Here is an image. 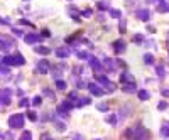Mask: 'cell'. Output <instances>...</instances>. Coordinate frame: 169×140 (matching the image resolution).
<instances>
[{
  "instance_id": "8fae6325",
  "label": "cell",
  "mask_w": 169,
  "mask_h": 140,
  "mask_svg": "<svg viewBox=\"0 0 169 140\" xmlns=\"http://www.w3.org/2000/svg\"><path fill=\"white\" fill-rule=\"evenodd\" d=\"M120 81L123 84H135V78L130 73H122L120 74Z\"/></svg>"
},
{
  "instance_id": "d6986e66",
  "label": "cell",
  "mask_w": 169,
  "mask_h": 140,
  "mask_svg": "<svg viewBox=\"0 0 169 140\" xmlns=\"http://www.w3.org/2000/svg\"><path fill=\"white\" fill-rule=\"evenodd\" d=\"M103 66L105 67H108V69H115V62H113V59H110V57H105L103 59Z\"/></svg>"
},
{
  "instance_id": "3957f363",
  "label": "cell",
  "mask_w": 169,
  "mask_h": 140,
  "mask_svg": "<svg viewBox=\"0 0 169 140\" xmlns=\"http://www.w3.org/2000/svg\"><path fill=\"white\" fill-rule=\"evenodd\" d=\"M9 125H10V128H22L24 127V115L21 113H15L12 115L10 118H9Z\"/></svg>"
},
{
  "instance_id": "d6a6232c",
  "label": "cell",
  "mask_w": 169,
  "mask_h": 140,
  "mask_svg": "<svg viewBox=\"0 0 169 140\" xmlns=\"http://www.w3.org/2000/svg\"><path fill=\"white\" fill-rule=\"evenodd\" d=\"M56 88H58V89H64V88H66V83H64L63 79H59V81H56Z\"/></svg>"
},
{
  "instance_id": "4fadbf2b",
  "label": "cell",
  "mask_w": 169,
  "mask_h": 140,
  "mask_svg": "<svg viewBox=\"0 0 169 140\" xmlns=\"http://www.w3.org/2000/svg\"><path fill=\"white\" fill-rule=\"evenodd\" d=\"M54 54H56L58 57H61V59H64V57H68L69 54H71V51L68 49V46L66 47H58V49L54 51Z\"/></svg>"
},
{
  "instance_id": "5bb4252c",
  "label": "cell",
  "mask_w": 169,
  "mask_h": 140,
  "mask_svg": "<svg viewBox=\"0 0 169 140\" xmlns=\"http://www.w3.org/2000/svg\"><path fill=\"white\" fill-rule=\"evenodd\" d=\"M125 42L123 41H115L113 42V51L117 52V54H122V52H125Z\"/></svg>"
},
{
  "instance_id": "7a4b0ae2",
  "label": "cell",
  "mask_w": 169,
  "mask_h": 140,
  "mask_svg": "<svg viewBox=\"0 0 169 140\" xmlns=\"http://www.w3.org/2000/svg\"><path fill=\"white\" fill-rule=\"evenodd\" d=\"M26 59L22 54H15V56H4L2 57V66H24Z\"/></svg>"
},
{
  "instance_id": "e0dca14e",
  "label": "cell",
  "mask_w": 169,
  "mask_h": 140,
  "mask_svg": "<svg viewBox=\"0 0 169 140\" xmlns=\"http://www.w3.org/2000/svg\"><path fill=\"white\" fill-rule=\"evenodd\" d=\"M34 51H36L37 54H44V56H46V54L51 52V49H49V47H44V46H36L34 47Z\"/></svg>"
},
{
  "instance_id": "83f0119b",
  "label": "cell",
  "mask_w": 169,
  "mask_h": 140,
  "mask_svg": "<svg viewBox=\"0 0 169 140\" xmlns=\"http://www.w3.org/2000/svg\"><path fill=\"white\" fill-rule=\"evenodd\" d=\"M76 54H78L79 59H91V56H90V54H88L86 51H78Z\"/></svg>"
},
{
  "instance_id": "9a60e30c",
  "label": "cell",
  "mask_w": 169,
  "mask_h": 140,
  "mask_svg": "<svg viewBox=\"0 0 169 140\" xmlns=\"http://www.w3.org/2000/svg\"><path fill=\"white\" fill-rule=\"evenodd\" d=\"M137 96H139V100H140V101H147V100L151 98V93H149L147 89H139V91H137Z\"/></svg>"
},
{
  "instance_id": "f6af8a7d",
  "label": "cell",
  "mask_w": 169,
  "mask_h": 140,
  "mask_svg": "<svg viewBox=\"0 0 169 140\" xmlns=\"http://www.w3.org/2000/svg\"><path fill=\"white\" fill-rule=\"evenodd\" d=\"M161 93H162V96H168V98H169V88H164Z\"/></svg>"
},
{
  "instance_id": "e575fe53",
  "label": "cell",
  "mask_w": 169,
  "mask_h": 140,
  "mask_svg": "<svg viewBox=\"0 0 169 140\" xmlns=\"http://www.w3.org/2000/svg\"><path fill=\"white\" fill-rule=\"evenodd\" d=\"M96 108L100 110V111H108V105H107V103H100Z\"/></svg>"
},
{
  "instance_id": "d4e9b609",
  "label": "cell",
  "mask_w": 169,
  "mask_h": 140,
  "mask_svg": "<svg viewBox=\"0 0 169 140\" xmlns=\"http://www.w3.org/2000/svg\"><path fill=\"white\" fill-rule=\"evenodd\" d=\"M118 29H120V32H122V34H123V32L127 31V21L123 19V17L120 19V24H118Z\"/></svg>"
},
{
  "instance_id": "44dd1931",
  "label": "cell",
  "mask_w": 169,
  "mask_h": 140,
  "mask_svg": "<svg viewBox=\"0 0 169 140\" xmlns=\"http://www.w3.org/2000/svg\"><path fill=\"white\" fill-rule=\"evenodd\" d=\"M110 7V0H101V2H98V9L100 10H107Z\"/></svg>"
},
{
  "instance_id": "9c48e42d",
  "label": "cell",
  "mask_w": 169,
  "mask_h": 140,
  "mask_svg": "<svg viewBox=\"0 0 169 140\" xmlns=\"http://www.w3.org/2000/svg\"><path fill=\"white\" fill-rule=\"evenodd\" d=\"M88 89H90V93L95 95V96H103V93H105V91H103L96 83H90L88 84Z\"/></svg>"
},
{
  "instance_id": "b9f144b4",
  "label": "cell",
  "mask_w": 169,
  "mask_h": 140,
  "mask_svg": "<svg viewBox=\"0 0 169 140\" xmlns=\"http://www.w3.org/2000/svg\"><path fill=\"white\" fill-rule=\"evenodd\" d=\"M144 41V37L140 36V34H137V36H134V42H142Z\"/></svg>"
},
{
  "instance_id": "7c38bea8",
  "label": "cell",
  "mask_w": 169,
  "mask_h": 140,
  "mask_svg": "<svg viewBox=\"0 0 169 140\" xmlns=\"http://www.w3.org/2000/svg\"><path fill=\"white\" fill-rule=\"evenodd\" d=\"M90 66H91V69H93V71H96V73H101V71H103L101 62L98 61L96 57H93V56H91V59H90Z\"/></svg>"
},
{
  "instance_id": "836d02e7",
  "label": "cell",
  "mask_w": 169,
  "mask_h": 140,
  "mask_svg": "<svg viewBox=\"0 0 169 140\" xmlns=\"http://www.w3.org/2000/svg\"><path fill=\"white\" fill-rule=\"evenodd\" d=\"M112 17H113V19H120V17H122V12L113 9V10H112Z\"/></svg>"
},
{
  "instance_id": "ba28073f",
  "label": "cell",
  "mask_w": 169,
  "mask_h": 140,
  "mask_svg": "<svg viewBox=\"0 0 169 140\" xmlns=\"http://www.w3.org/2000/svg\"><path fill=\"white\" fill-rule=\"evenodd\" d=\"M36 69H37V73H39V74H46V73H48V69H49L48 61H46V59H41V61L37 62Z\"/></svg>"
},
{
  "instance_id": "30bf717a",
  "label": "cell",
  "mask_w": 169,
  "mask_h": 140,
  "mask_svg": "<svg viewBox=\"0 0 169 140\" xmlns=\"http://www.w3.org/2000/svg\"><path fill=\"white\" fill-rule=\"evenodd\" d=\"M135 15H137V19H140L142 22H147L149 19H151V15H152V14H151V10H149V9H142V10H137V14H135Z\"/></svg>"
},
{
  "instance_id": "4dcf8cb0",
  "label": "cell",
  "mask_w": 169,
  "mask_h": 140,
  "mask_svg": "<svg viewBox=\"0 0 169 140\" xmlns=\"http://www.w3.org/2000/svg\"><path fill=\"white\" fill-rule=\"evenodd\" d=\"M19 140H32V133L31 132H22V135H21Z\"/></svg>"
},
{
  "instance_id": "7402d4cb",
  "label": "cell",
  "mask_w": 169,
  "mask_h": 140,
  "mask_svg": "<svg viewBox=\"0 0 169 140\" xmlns=\"http://www.w3.org/2000/svg\"><path fill=\"white\" fill-rule=\"evenodd\" d=\"M161 135L169 139V123H162V127H161Z\"/></svg>"
},
{
  "instance_id": "ffe728a7",
  "label": "cell",
  "mask_w": 169,
  "mask_h": 140,
  "mask_svg": "<svg viewBox=\"0 0 169 140\" xmlns=\"http://www.w3.org/2000/svg\"><path fill=\"white\" fill-rule=\"evenodd\" d=\"M157 10H159V12H162V14H166V12H169V4H168V2H164V0H162V2H161V4H159V5H157Z\"/></svg>"
},
{
  "instance_id": "4316f807",
  "label": "cell",
  "mask_w": 169,
  "mask_h": 140,
  "mask_svg": "<svg viewBox=\"0 0 169 140\" xmlns=\"http://www.w3.org/2000/svg\"><path fill=\"white\" fill-rule=\"evenodd\" d=\"M144 62L145 64H154V56L152 54H144Z\"/></svg>"
},
{
  "instance_id": "74e56055",
  "label": "cell",
  "mask_w": 169,
  "mask_h": 140,
  "mask_svg": "<svg viewBox=\"0 0 169 140\" xmlns=\"http://www.w3.org/2000/svg\"><path fill=\"white\" fill-rule=\"evenodd\" d=\"M19 105H21L22 108H26L27 105H29V100H27V98H22L21 101H19Z\"/></svg>"
},
{
  "instance_id": "7dc6e473",
  "label": "cell",
  "mask_w": 169,
  "mask_h": 140,
  "mask_svg": "<svg viewBox=\"0 0 169 140\" xmlns=\"http://www.w3.org/2000/svg\"><path fill=\"white\" fill-rule=\"evenodd\" d=\"M44 95H48V96H51V98L54 100V95L51 93V91H49V89H44Z\"/></svg>"
},
{
  "instance_id": "7bdbcfd3",
  "label": "cell",
  "mask_w": 169,
  "mask_h": 140,
  "mask_svg": "<svg viewBox=\"0 0 169 140\" xmlns=\"http://www.w3.org/2000/svg\"><path fill=\"white\" fill-rule=\"evenodd\" d=\"M83 17H91V10H90V9H86V10L83 12Z\"/></svg>"
},
{
  "instance_id": "cb8c5ba5",
  "label": "cell",
  "mask_w": 169,
  "mask_h": 140,
  "mask_svg": "<svg viewBox=\"0 0 169 140\" xmlns=\"http://www.w3.org/2000/svg\"><path fill=\"white\" fill-rule=\"evenodd\" d=\"M156 73H157L159 78H164V76H166V69H164V66H156Z\"/></svg>"
},
{
  "instance_id": "ac0fdd59",
  "label": "cell",
  "mask_w": 169,
  "mask_h": 140,
  "mask_svg": "<svg viewBox=\"0 0 169 140\" xmlns=\"http://www.w3.org/2000/svg\"><path fill=\"white\" fill-rule=\"evenodd\" d=\"M88 103H90V98H78L76 101H73V105L78 106V108L79 106H84V105H88Z\"/></svg>"
},
{
  "instance_id": "bcb514c9",
  "label": "cell",
  "mask_w": 169,
  "mask_h": 140,
  "mask_svg": "<svg viewBox=\"0 0 169 140\" xmlns=\"http://www.w3.org/2000/svg\"><path fill=\"white\" fill-rule=\"evenodd\" d=\"M145 2H147V4H161V2H162V0H145Z\"/></svg>"
},
{
  "instance_id": "681fc988",
  "label": "cell",
  "mask_w": 169,
  "mask_h": 140,
  "mask_svg": "<svg viewBox=\"0 0 169 140\" xmlns=\"http://www.w3.org/2000/svg\"><path fill=\"white\" fill-rule=\"evenodd\" d=\"M95 140H100V139H95Z\"/></svg>"
},
{
  "instance_id": "603a6c76",
  "label": "cell",
  "mask_w": 169,
  "mask_h": 140,
  "mask_svg": "<svg viewBox=\"0 0 169 140\" xmlns=\"http://www.w3.org/2000/svg\"><path fill=\"white\" fill-rule=\"evenodd\" d=\"M105 122L115 127V125H117V117H115V115H107V117H105Z\"/></svg>"
},
{
  "instance_id": "2e32d148",
  "label": "cell",
  "mask_w": 169,
  "mask_h": 140,
  "mask_svg": "<svg viewBox=\"0 0 169 140\" xmlns=\"http://www.w3.org/2000/svg\"><path fill=\"white\" fill-rule=\"evenodd\" d=\"M68 12H69V15L73 17L74 21H81V14H79V12L76 10V9H74L73 5H71V7H69V9H68Z\"/></svg>"
},
{
  "instance_id": "8992f818",
  "label": "cell",
  "mask_w": 169,
  "mask_h": 140,
  "mask_svg": "<svg viewBox=\"0 0 169 140\" xmlns=\"http://www.w3.org/2000/svg\"><path fill=\"white\" fill-rule=\"evenodd\" d=\"M41 34H34V32H29L27 36H24V41L27 44H37V42H41Z\"/></svg>"
},
{
  "instance_id": "f546056e",
  "label": "cell",
  "mask_w": 169,
  "mask_h": 140,
  "mask_svg": "<svg viewBox=\"0 0 169 140\" xmlns=\"http://www.w3.org/2000/svg\"><path fill=\"white\" fill-rule=\"evenodd\" d=\"M51 74H53V78L56 79V81H59V79H61V71H59L58 67H54V69H53V73H51Z\"/></svg>"
},
{
  "instance_id": "8d00e7d4",
  "label": "cell",
  "mask_w": 169,
  "mask_h": 140,
  "mask_svg": "<svg viewBox=\"0 0 169 140\" xmlns=\"http://www.w3.org/2000/svg\"><path fill=\"white\" fill-rule=\"evenodd\" d=\"M9 73H10V71H9V67H7V66H2V76H4V78H7V76H9Z\"/></svg>"
},
{
  "instance_id": "f1b7e54d",
  "label": "cell",
  "mask_w": 169,
  "mask_h": 140,
  "mask_svg": "<svg viewBox=\"0 0 169 140\" xmlns=\"http://www.w3.org/2000/svg\"><path fill=\"white\" fill-rule=\"evenodd\" d=\"M2 139L4 140H15V137H14L12 132H4V133H2Z\"/></svg>"
},
{
  "instance_id": "484cf974",
  "label": "cell",
  "mask_w": 169,
  "mask_h": 140,
  "mask_svg": "<svg viewBox=\"0 0 169 140\" xmlns=\"http://www.w3.org/2000/svg\"><path fill=\"white\" fill-rule=\"evenodd\" d=\"M122 89H123V91H127V93H132V91H135V84H123V86H122Z\"/></svg>"
},
{
  "instance_id": "f35d334b",
  "label": "cell",
  "mask_w": 169,
  "mask_h": 140,
  "mask_svg": "<svg viewBox=\"0 0 169 140\" xmlns=\"http://www.w3.org/2000/svg\"><path fill=\"white\" fill-rule=\"evenodd\" d=\"M41 103H42V96H36L32 100V105H41Z\"/></svg>"
},
{
  "instance_id": "ee69618b",
  "label": "cell",
  "mask_w": 169,
  "mask_h": 140,
  "mask_svg": "<svg viewBox=\"0 0 169 140\" xmlns=\"http://www.w3.org/2000/svg\"><path fill=\"white\" fill-rule=\"evenodd\" d=\"M12 32H14V34H15L17 37H22V31H19V29H14Z\"/></svg>"
},
{
  "instance_id": "5b68a950",
  "label": "cell",
  "mask_w": 169,
  "mask_h": 140,
  "mask_svg": "<svg viewBox=\"0 0 169 140\" xmlns=\"http://www.w3.org/2000/svg\"><path fill=\"white\" fill-rule=\"evenodd\" d=\"M10 100H12V91L9 88H4L2 89V93H0V101H2V105L5 106V105L10 103Z\"/></svg>"
},
{
  "instance_id": "c3c4849f",
  "label": "cell",
  "mask_w": 169,
  "mask_h": 140,
  "mask_svg": "<svg viewBox=\"0 0 169 140\" xmlns=\"http://www.w3.org/2000/svg\"><path fill=\"white\" fill-rule=\"evenodd\" d=\"M73 140H83V137H81V135H78V133H76V135H74V137H73Z\"/></svg>"
},
{
  "instance_id": "277c9868",
  "label": "cell",
  "mask_w": 169,
  "mask_h": 140,
  "mask_svg": "<svg viewBox=\"0 0 169 140\" xmlns=\"http://www.w3.org/2000/svg\"><path fill=\"white\" fill-rule=\"evenodd\" d=\"M96 81H98L100 84H103V88H105L107 91H108V93H113V91L117 89V86H115V84L112 83L110 79H107L105 76H98V78H96Z\"/></svg>"
},
{
  "instance_id": "1f68e13d",
  "label": "cell",
  "mask_w": 169,
  "mask_h": 140,
  "mask_svg": "<svg viewBox=\"0 0 169 140\" xmlns=\"http://www.w3.org/2000/svg\"><path fill=\"white\" fill-rule=\"evenodd\" d=\"M56 130H58V132H64V130H66L63 122H56Z\"/></svg>"
},
{
  "instance_id": "6da1fadb",
  "label": "cell",
  "mask_w": 169,
  "mask_h": 140,
  "mask_svg": "<svg viewBox=\"0 0 169 140\" xmlns=\"http://www.w3.org/2000/svg\"><path fill=\"white\" fill-rule=\"evenodd\" d=\"M125 137L129 140H149V132L142 125H137V127H132V128L127 130Z\"/></svg>"
},
{
  "instance_id": "52a82bcc",
  "label": "cell",
  "mask_w": 169,
  "mask_h": 140,
  "mask_svg": "<svg viewBox=\"0 0 169 140\" xmlns=\"http://www.w3.org/2000/svg\"><path fill=\"white\" fill-rule=\"evenodd\" d=\"M14 46V42L12 41H9L5 36H0V47H2V51L4 52H9V49Z\"/></svg>"
},
{
  "instance_id": "d590c367",
  "label": "cell",
  "mask_w": 169,
  "mask_h": 140,
  "mask_svg": "<svg viewBox=\"0 0 169 140\" xmlns=\"http://www.w3.org/2000/svg\"><path fill=\"white\" fill-rule=\"evenodd\" d=\"M27 117H29V120H32V122H36V120H37L36 111H27Z\"/></svg>"
},
{
  "instance_id": "60d3db41",
  "label": "cell",
  "mask_w": 169,
  "mask_h": 140,
  "mask_svg": "<svg viewBox=\"0 0 169 140\" xmlns=\"http://www.w3.org/2000/svg\"><path fill=\"white\" fill-rule=\"evenodd\" d=\"M157 108L159 110H166V108H168V103H166V101H161V103L157 105Z\"/></svg>"
},
{
  "instance_id": "ab89813d",
  "label": "cell",
  "mask_w": 169,
  "mask_h": 140,
  "mask_svg": "<svg viewBox=\"0 0 169 140\" xmlns=\"http://www.w3.org/2000/svg\"><path fill=\"white\" fill-rule=\"evenodd\" d=\"M76 88H88V84L84 83V81H78V83H76Z\"/></svg>"
}]
</instances>
